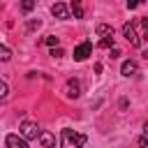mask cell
<instances>
[{
    "label": "cell",
    "mask_w": 148,
    "mask_h": 148,
    "mask_svg": "<svg viewBox=\"0 0 148 148\" xmlns=\"http://www.w3.org/2000/svg\"><path fill=\"white\" fill-rule=\"evenodd\" d=\"M21 134L28 139V141H32V139H37L39 136V127H37V123H30V120H23L21 123Z\"/></svg>",
    "instance_id": "3"
},
{
    "label": "cell",
    "mask_w": 148,
    "mask_h": 148,
    "mask_svg": "<svg viewBox=\"0 0 148 148\" xmlns=\"http://www.w3.org/2000/svg\"><path fill=\"white\" fill-rule=\"evenodd\" d=\"M139 146H148V134H146L143 139H139Z\"/></svg>",
    "instance_id": "19"
},
{
    "label": "cell",
    "mask_w": 148,
    "mask_h": 148,
    "mask_svg": "<svg viewBox=\"0 0 148 148\" xmlns=\"http://www.w3.org/2000/svg\"><path fill=\"white\" fill-rule=\"evenodd\" d=\"M123 74L125 76H134L136 74V62L134 60H125L123 62Z\"/></svg>",
    "instance_id": "8"
},
{
    "label": "cell",
    "mask_w": 148,
    "mask_h": 148,
    "mask_svg": "<svg viewBox=\"0 0 148 148\" xmlns=\"http://www.w3.org/2000/svg\"><path fill=\"white\" fill-rule=\"evenodd\" d=\"M0 53H2V56H0V58H2V60H5V62H7V60H9V58H12V56H9V49H7V46H2V51H0Z\"/></svg>",
    "instance_id": "15"
},
{
    "label": "cell",
    "mask_w": 148,
    "mask_h": 148,
    "mask_svg": "<svg viewBox=\"0 0 148 148\" xmlns=\"http://www.w3.org/2000/svg\"><path fill=\"white\" fill-rule=\"evenodd\" d=\"M86 143V136L83 134H76L72 130H62V146L65 148H72V146H83Z\"/></svg>",
    "instance_id": "2"
},
{
    "label": "cell",
    "mask_w": 148,
    "mask_h": 148,
    "mask_svg": "<svg viewBox=\"0 0 148 148\" xmlns=\"http://www.w3.org/2000/svg\"><path fill=\"white\" fill-rule=\"evenodd\" d=\"M51 12H53V16H58V18H67V7H65L62 2H56V5L51 7Z\"/></svg>",
    "instance_id": "7"
},
{
    "label": "cell",
    "mask_w": 148,
    "mask_h": 148,
    "mask_svg": "<svg viewBox=\"0 0 148 148\" xmlns=\"http://www.w3.org/2000/svg\"><path fill=\"white\" fill-rule=\"evenodd\" d=\"M65 95L67 97H79L81 95V86H79V81H67V86H65Z\"/></svg>",
    "instance_id": "6"
},
{
    "label": "cell",
    "mask_w": 148,
    "mask_h": 148,
    "mask_svg": "<svg viewBox=\"0 0 148 148\" xmlns=\"http://www.w3.org/2000/svg\"><path fill=\"white\" fill-rule=\"evenodd\" d=\"M51 56H53V58H62V56H65V51H62V49H53V51H51Z\"/></svg>",
    "instance_id": "16"
},
{
    "label": "cell",
    "mask_w": 148,
    "mask_h": 148,
    "mask_svg": "<svg viewBox=\"0 0 148 148\" xmlns=\"http://www.w3.org/2000/svg\"><path fill=\"white\" fill-rule=\"evenodd\" d=\"M143 132H146V134H148V123H146V125H143Z\"/></svg>",
    "instance_id": "20"
},
{
    "label": "cell",
    "mask_w": 148,
    "mask_h": 148,
    "mask_svg": "<svg viewBox=\"0 0 148 148\" xmlns=\"http://www.w3.org/2000/svg\"><path fill=\"white\" fill-rule=\"evenodd\" d=\"M39 143H42V146H53V143H56V139H53L49 132H44V134H39Z\"/></svg>",
    "instance_id": "10"
},
{
    "label": "cell",
    "mask_w": 148,
    "mask_h": 148,
    "mask_svg": "<svg viewBox=\"0 0 148 148\" xmlns=\"http://www.w3.org/2000/svg\"><path fill=\"white\" fill-rule=\"evenodd\" d=\"M35 5H37V0H21V9L23 12H32Z\"/></svg>",
    "instance_id": "11"
},
{
    "label": "cell",
    "mask_w": 148,
    "mask_h": 148,
    "mask_svg": "<svg viewBox=\"0 0 148 148\" xmlns=\"http://www.w3.org/2000/svg\"><path fill=\"white\" fill-rule=\"evenodd\" d=\"M44 42H46L49 46H58V37H53V35H51V37H46Z\"/></svg>",
    "instance_id": "14"
},
{
    "label": "cell",
    "mask_w": 148,
    "mask_h": 148,
    "mask_svg": "<svg viewBox=\"0 0 148 148\" xmlns=\"http://www.w3.org/2000/svg\"><path fill=\"white\" fill-rule=\"evenodd\" d=\"M99 46H102V49L113 46V35H104V37H102V42H99Z\"/></svg>",
    "instance_id": "13"
},
{
    "label": "cell",
    "mask_w": 148,
    "mask_h": 148,
    "mask_svg": "<svg viewBox=\"0 0 148 148\" xmlns=\"http://www.w3.org/2000/svg\"><path fill=\"white\" fill-rule=\"evenodd\" d=\"M72 14H74V18H83V5H81V0L72 2Z\"/></svg>",
    "instance_id": "9"
},
{
    "label": "cell",
    "mask_w": 148,
    "mask_h": 148,
    "mask_svg": "<svg viewBox=\"0 0 148 148\" xmlns=\"http://www.w3.org/2000/svg\"><path fill=\"white\" fill-rule=\"evenodd\" d=\"M97 32H99L102 37H104V35H113V28H111V25H104V23H99V25H97Z\"/></svg>",
    "instance_id": "12"
},
{
    "label": "cell",
    "mask_w": 148,
    "mask_h": 148,
    "mask_svg": "<svg viewBox=\"0 0 148 148\" xmlns=\"http://www.w3.org/2000/svg\"><path fill=\"white\" fill-rule=\"evenodd\" d=\"M139 5H141V0H127V7H130V9H136Z\"/></svg>",
    "instance_id": "17"
},
{
    "label": "cell",
    "mask_w": 148,
    "mask_h": 148,
    "mask_svg": "<svg viewBox=\"0 0 148 148\" xmlns=\"http://www.w3.org/2000/svg\"><path fill=\"white\" fill-rule=\"evenodd\" d=\"M123 35L132 46H141V42L148 37V18H134L123 25Z\"/></svg>",
    "instance_id": "1"
},
{
    "label": "cell",
    "mask_w": 148,
    "mask_h": 148,
    "mask_svg": "<svg viewBox=\"0 0 148 148\" xmlns=\"http://www.w3.org/2000/svg\"><path fill=\"white\" fill-rule=\"evenodd\" d=\"M2 99H7V83L2 81Z\"/></svg>",
    "instance_id": "18"
},
{
    "label": "cell",
    "mask_w": 148,
    "mask_h": 148,
    "mask_svg": "<svg viewBox=\"0 0 148 148\" xmlns=\"http://www.w3.org/2000/svg\"><path fill=\"white\" fill-rule=\"evenodd\" d=\"M5 146L7 148H28V139L25 136H16V134H9L5 139Z\"/></svg>",
    "instance_id": "5"
},
{
    "label": "cell",
    "mask_w": 148,
    "mask_h": 148,
    "mask_svg": "<svg viewBox=\"0 0 148 148\" xmlns=\"http://www.w3.org/2000/svg\"><path fill=\"white\" fill-rule=\"evenodd\" d=\"M90 53H92V44H90V42H81V44L74 49V60H86Z\"/></svg>",
    "instance_id": "4"
}]
</instances>
